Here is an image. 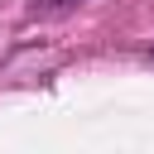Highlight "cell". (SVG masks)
Wrapping results in <instances>:
<instances>
[{"mask_svg":"<svg viewBox=\"0 0 154 154\" xmlns=\"http://www.w3.org/2000/svg\"><path fill=\"white\" fill-rule=\"evenodd\" d=\"M149 58H154V48H149Z\"/></svg>","mask_w":154,"mask_h":154,"instance_id":"obj_2","label":"cell"},{"mask_svg":"<svg viewBox=\"0 0 154 154\" xmlns=\"http://www.w3.org/2000/svg\"><path fill=\"white\" fill-rule=\"evenodd\" d=\"M77 5H87V0H29V14H72Z\"/></svg>","mask_w":154,"mask_h":154,"instance_id":"obj_1","label":"cell"}]
</instances>
